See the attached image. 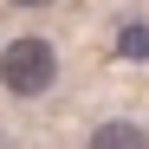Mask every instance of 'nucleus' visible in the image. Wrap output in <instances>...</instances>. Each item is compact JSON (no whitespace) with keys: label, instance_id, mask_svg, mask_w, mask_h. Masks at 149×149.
<instances>
[{"label":"nucleus","instance_id":"obj_1","mask_svg":"<svg viewBox=\"0 0 149 149\" xmlns=\"http://www.w3.org/2000/svg\"><path fill=\"white\" fill-rule=\"evenodd\" d=\"M58 78V52L45 39H13L7 52H0V84H7L13 97H39V91H52Z\"/></svg>","mask_w":149,"mask_h":149},{"label":"nucleus","instance_id":"obj_2","mask_svg":"<svg viewBox=\"0 0 149 149\" xmlns=\"http://www.w3.org/2000/svg\"><path fill=\"white\" fill-rule=\"evenodd\" d=\"M91 149H149V130H143V123L110 117V123H97V130H91Z\"/></svg>","mask_w":149,"mask_h":149},{"label":"nucleus","instance_id":"obj_3","mask_svg":"<svg viewBox=\"0 0 149 149\" xmlns=\"http://www.w3.org/2000/svg\"><path fill=\"white\" fill-rule=\"evenodd\" d=\"M13 7H52V0H13Z\"/></svg>","mask_w":149,"mask_h":149}]
</instances>
